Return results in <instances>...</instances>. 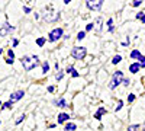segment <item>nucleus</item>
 <instances>
[{
    "label": "nucleus",
    "mask_w": 145,
    "mask_h": 131,
    "mask_svg": "<svg viewBox=\"0 0 145 131\" xmlns=\"http://www.w3.org/2000/svg\"><path fill=\"white\" fill-rule=\"evenodd\" d=\"M38 64H39L38 55H32V57L25 55V57H22V66H23V68H25L26 71H31L32 68H35Z\"/></svg>",
    "instance_id": "f257e3e1"
},
{
    "label": "nucleus",
    "mask_w": 145,
    "mask_h": 131,
    "mask_svg": "<svg viewBox=\"0 0 145 131\" xmlns=\"http://www.w3.org/2000/svg\"><path fill=\"white\" fill-rule=\"evenodd\" d=\"M120 82H123V73L122 71H116V73L112 76L110 83H109V89H115L116 86L120 85Z\"/></svg>",
    "instance_id": "f03ea898"
},
{
    "label": "nucleus",
    "mask_w": 145,
    "mask_h": 131,
    "mask_svg": "<svg viewBox=\"0 0 145 131\" xmlns=\"http://www.w3.org/2000/svg\"><path fill=\"white\" fill-rule=\"evenodd\" d=\"M87 54V50L84 48V47H74V48L71 50V55L77 58V60H83L84 57Z\"/></svg>",
    "instance_id": "7ed1b4c3"
},
{
    "label": "nucleus",
    "mask_w": 145,
    "mask_h": 131,
    "mask_svg": "<svg viewBox=\"0 0 145 131\" xmlns=\"http://www.w3.org/2000/svg\"><path fill=\"white\" fill-rule=\"evenodd\" d=\"M61 37H63V29L61 28H55V29H52L50 32V35H48V41H50V42H55Z\"/></svg>",
    "instance_id": "20e7f679"
},
{
    "label": "nucleus",
    "mask_w": 145,
    "mask_h": 131,
    "mask_svg": "<svg viewBox=\"0 0 145 131\" xmlns=\"http://www.w3.org/2000/svg\"><path fill=\"white\" fill-rule=\"evenodd\" d=\"M12 31H15V28H13V26H10L7 22L0 23V37H5V35H7V34L12 32Z\"/></svg>",
    "instance_id": "39448f33"
},
{
    "label": "nucleus",
    "mask_w": 145,
    "mask_h": 131,
    "mask_svg": "<svg viewBox=\"0 0 145 131\" xmlns=\"http://www.w3.org/2000/svg\"><path fill=\"white\" fill-rule=\"evenodd\" d=\"M86 6L91 10H99L103 6V0H94V2H86Z\"/></svg>",
    "instance_id": "423d86ee"
},
{
    "label": "nucleus",
    "mask_w": 145,
    "mask_h": 131,
    "mask_svg": "<svg viewBox=\"0 0 145 131\" xmlns=\"http://www.w3.org/2000/svg\"><path fill=\"white\" fill-rule=\"evenodd\" d=\"M23 96H25V92H23V90H16V92H13V93H12L10 95V102L12 103H13V102H18V101H20Z\"/></svg>",
    "instance_id": "0eeeda50"
},
{
    "label": "nucleus",
    "mask_w": 145,
    "mask_h": 131,
    "mask_svg": "<svg viewBox=\"0 0 145 131\" xmlns=\"http://www.w3.org/2000/svg\"><path fill=\"white\" fill-rule=\"evenodd\" d=\"M67 120H70V115H68V114H64V112H63V114H58V120H57L58 124H63V122H65Z\"/></svg>",
    "instance_id": "6e6552de"
},
{
    "label": "nucleus",
    "mask_w": 145,
    "mask_h": 131,
    "mask_svg": "<svg viewBox=\"0 0 145 131\" xmlns=\"http://www.w3.org/2000/svg\"><path fill=\"white\" fill-rule=\"evenodd\" d=\"M139 68H141L139 63H134V64H131V66H129V71H131V73H138Z\"/></svg>",
    "instance_id": "1a4fd4ad"
},
{
    "label": "nucleus",
    "mask_w": 145,
    "mask_h": 131,
    "mask_svg": "<svg viewBox=\"0 0 145 131\" xmlns=\"http://www.w3.org/2000/svg\"><path fill=\"white\" fill-rule=\"evenodd\" d=\"M67 73H68V74H71L72 77H78V76H80V74L77 73V71L74 70V67H72V66H70V67L67 68Z\"/></svg>",
    "instance_id": "9d476101"
},
{
    "label": "nucleus",
    "mask_w": 145,
    "mask_h": 131,
    "mask_svg": "<svg viewBox=\"0 0 145 131\" xmlns=\"http://www.w3.org/2000/svg\"><path fill=\"white\" fill-rule=\"evenodd\" d=\"M103 114H106V109H105V108H99V111L96 112L94 118H96V120H100V117H102Z\"/></svg>",
    "instance_id": "9b49d317"
},
{
    "label": "nucleus",
    "mask_w": 145,
    "mask_h": 131,
    "mask_svg": "<svg viewBox=\"0 0 145 131\" xmlns=\"http://www.w3.org/2000/svg\"><path fill=\"white\" fill-rule=\"evenodd\" d=\"M76 128H77V125L72 124V122H68V124L65 125V131H74Z\"/></svg>",
    "instance_id": "f8f14e48"
},
{
    "label": "nucleus",
    "mask_w": 145,
    "mask_h": 131,
    "mask_svg": "<svg viewBox=\"0 0 145 131\" xmlns=\"http://www.w3.org/2000/svg\"><path fill=\"white\" fill-rule=\"evenodd\" d=\"M55 103H57V105L59 106V108H67V102H65V101H64L63 98H61V99H59V101H57Z\"/></svg>",
    "instance_id": "ddd939ff"
},
{
    "label": "nucleus",
    "mask_w": 145,
    "mask_h": 131,
    "mask_svg": "<svg viewBox=\"0 0 145 131\" xmlns=\"http://www.w3.org/2000/svg\"><path fill=\"white\" fill-rule=\"evenodd\" d=\"M141 55H142V54H141L138 50H134V51L131 53V58H139Z\"/></svg>",
    "instance_id": "4468645a"
},
{
    "label": "nucleus",
    "mask_w": 145,
    "mask_h": 131,
    "mask_svg": "<svg viewBox=\"0 0 145 131\" xmlns=\"http://www.w3.org/2000/svg\"><path fill=\"white\" fill-rule=\"evenodd\" d=\"M107 26H109V32H113V31H115V28H113V20H112V19L107 20Z\"/></svg>",
    "instance_id": "2eb2a0df"
},
{
    "label": "nucleus",
    "mask_w": 145,
    "mask_h": 131,
    "mask_svg": "<svg viewBox=\"0 0 145 131\" xmlns=\"http://www.w3.org/2000/svg\"><path fill=\"white\" fill-rule=\"evenodd\" d=\"M120 60H122V57H120V55H115V57L112 58V63H113V64H118V63H120Z\"/></svg>",
    "instance_id": "dca6fc26"
},
{
    "label": "nucleus",
    "mask_w": 145,
    "mask_h": 131,
    "mask_svg": "<svg viewBox=\"0 0 145 131\" xmlns=\"http://www.w3.org/2000/svg\"><path fill=\"white\" fill-rule=\"evenodd\" d=\"M138 63H139L141 67H145V57H144V55H141V57L138 58Z\"/></svg>",
    "instance_id": "f3484780"
},
{
    "label": "nucleus",
    "mask_w": 145,
    "mask_h": 131,
    "mask_svg": "<svg viewBox=\"0 0 145 131\" xmlns=\"http://www.w3.org/2000/svg\"><path fill=\"white\" fill-rule=\"evenodd\" d=\"M42 70H44V73H48V70H50V64H48V61H45L42 64Z\"/></svg>",
    "instance_id": "a211bd4d"
},
{
    "label": "nucleus",
    "mask_w": 145,
    "mask_h": 131,
    "mask_svg": "<svg viewBox=\"0 0 145 131\" xmlns=\"http://www.w3.org/2000/svg\"><path fill=\"white\" fill-rule=\"evenodd\" d=\"M84 37H86V32L81 31V32H78V35H77V39L81 41V39H84Z\"/></svg>",
    "instance_id": "6ab92c4d"
},
{
    "label": "nucleus",
    "mask_w": 145,
    "mask_h": 131,
    "mask_svg": "<svg viewBox=\"0 0 145 131\" xmlns=\"http://www.w3.org/2000/svg\"><path fill=\"white\" fill-rule=\"evenodd\" d=\"M137 19H141V20L145 23V13H144V12H141V13L137 15Z\"/></svg>",
    "instance_id": "aec40b11"
},
{
    "label": "nucleus",
    "mask_w": 145,
    "mask_h": 131,
    "mask_svg": "<svg viewBox=\"0 0 145 131\" xmlns=\"http://www.w3.org/2000/svg\"><path fill=\"white\" fill-rule=\"evenodd\" d=\"M36 44H38L39 47H42L45 44V38H38V39H36Z\"/></svg>",
    "instance_id": "412c9836"
},
{
    "label": "nucleus",
    "mask_w": 145,
    "mask_h": 131,
    "mask_svg": "<svg viewBox=\"0 0 145 131\" xmlns=\"http://www.w3.org/2000/svg\"><path fill=\"white\" fill-rule=\"evenodd\" d=\"M2 106H3V108H0V109H7V108H10V106H12V102L9 101V102H6V103H3Z\"/></svg>",
    "instance_id": "4be33fe9"
},
{
    "label": "nucleus",
    "mask_w": 145,
    "mask_h": 131,
    "mask_svg": "<svg viewBox=\"0 0 145 131\" xmlns=\"http://www.w3.org/2000/svg\"><path fill=\"white\" fill-rule=\"evenodd\" d=\"M63 76H64L63 71H58V74L55 76V79H57V80H61V79H63Z\"/></svg>",
    "instance_id": "5701e85b"
},
{
    "label": "nucleus",
    "mask_w": 145,
    "mask_h": 131,
    "mask_svg": "<svg viewBox=\"0 0 145 131\" xmlns=\"http://www.w3.org/2000/svg\"><path fill=\"white\" fill-rule=\"evenodd\" d=\"M25 118H26V117H25V115H20V117H19V118H18V120H16V124H20V122H22V121H23V120H25Z\"/></svg>",
    "instance_id": "b1692460"
},
{
    "label": "nucleus",
    "mask_w": 145,
    "mask_h": 131,
    "mask_svg": "<svg viewBox=\"0 0 145 131\" xmlns=\"http://www.w3.org/2000/svg\"><path fill=\"white\" fill-rule=\"evenodd\" d=\"M141 3H142L141 0H135V2H132V6H134V7H138V6H139Z\"/></svg>",
    "instance_id": "393cba45"
},
{
    "label": "nucleus",
    "mask_w": 145,
    "mask_h": 131,
    "mask_svg": "<svg viewBox=\"0 0 145 131\" xmlns=\"http://www.w3.org/2000/svg\"><path fill=\"white\" fill-rule=\"evenodd\" d=\"M139 128V125H131L129 128H128V131H135V130H138Z\"/></svg>",
    "instance_id": "a878e982"
},
{
    "label": "nucleus",
    "mask_w": 145,
    "mask_h": 131,
    "mask_svg": "<svg viewBox=\"0 0 145 131\" xmlns=\"http://www.w3.org/2000/svg\"><path fill=\"white\" fill-rule=\"evenodd\" d=\"M128 101H129V102H134V101H135V95H134V93H131V95H129V98H128Z\"/></svg>",
    "instance_id": "bb28decb"
},
{
    "label": "nucleus",
    "mask_w": 145,
    "mask_h": 131,
    "mask_svg": "<svg viewBox=\"0 0 145 131\" xmlns=\"http://www.w3.org/2000/svg\"><path fill=\"white\" fill-rule=\"evenodd\" d=\"M122 106H123V102H122V101H119V103H118V106H116L115 109H116V111H119L120 108H122Z\"/></svg>",
    "instance_id": "cd10ccee"
},
{
    "label": "nucleus",
    "mask_w": 145,
    "mask_h": 131,
    "mask_svg": "<svg viewBox=\"0 0 145 131\" xmlns=\"http://www.w3.org/2000/svg\"><path fill=\"white\" fill-rule=\"evenodd\" d=\"M93 26H94L93 23H89V25L86 26V31H87V32H89V31H91V29H93Z\"/></svg>",
    "instance_id": "c85d7f7f"
},
{
    "label": "nucleus",
    "mask_w": 145,
    "mask_h": 131,
    "mask_svg": "<svg viewBox=\"0 0 145 131\" xmlns=\"http://www.w3.org/2000/svg\"><path fill=\"white\" fill-rule=\"evenodd\" d=\"M9 58H12V60L15 58V54H13V51H12V50H9Z\"/></svg>",
    "instance_id": "c756f323"
},
{
    "label": "nucleus",
    "mask_w": 145,
    "mask_h": 131,
    "mask_svg": "<svg viewBox=\"0 0 145 131\" xmlns=\"http://www.w3.org/2000/svg\"><path fill=\"white\" fill-rule=\"evenodd\" d=\"M129 83H131V82H129V79H123V85H125V86H128Z\"/></svg>",
    "instance_id": "7c9ffc66"
},
{
    "label": "nucleus",
    "mask_w": 145,
    "mask_h": 131,
    "mask_svg": "<svg viewBox=\"0 0 145 131\" xmlns=\"http://www.w3.org/2000/svg\"><path fill=\"white\" fill-rule=\"evenodd\" d=\"M23 10H25L26 13H29V12H31V7H23Z\"/></svg>",
    "instance_id": "2f4dec72"
},
{
    "label": "nucleus",
    "mask_w": 145,
    "mask_h": 131,
    "mask_svg": "<svg viewBox=\"0 0 145 131\" xmlns=\"http://www.w3.org/2000/svg\"><path fill=\"white\" fill-rule=\"evenodd\" d=\"M18 44H19V41H18V39H15V41H13V47H16Z\"/></svg>",
    "instance_id": "473e14b6"
},
{
    "label": "nucleus",
    "mask_w": 145,
    "mask_h": 131,
    "mask_svg": "<svg viewBox=\"0 0 145 131\" xmlns=\"http://www.w3.org/2000/svg\"><path fill=\"white\" fill-rule=\"evenodd\" d=\"M2 54H3V50H2V48H0V55H2Z\"/></svg>",
    "instance_id": "72a5a7b5"
},
{
    "label": "nucleus",
    "mask_w": 145,
    "mask_h": 131,
    "mask_svg": "<svg viewBox=\"0 0 145 131\" xmlns=\"http://www.w3.org/2000/svg\"><path fill=\"white\" fill-rule=\"evenodd\" d=\"M142 82H144V85H145V77H144V79H142Z\"/></svg>",
    "instance_id": "f704fd0d"
},
{
    "label": "nucleus",
    "mask_w": 145,
    "mask_h": 131,
    "mask_svg": "<svg viewBox=\"0 0 145 131\" xmlns=\"http://www.w3.org/2000/svg\"><path fill=\"white\" fill-rule=\"evenodd\" d=\"M0 106H2V102H0Z\"/></svg>",
    "instance_id": "c9c22d12"
}]
</instances>
